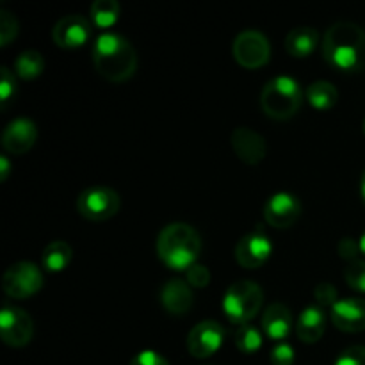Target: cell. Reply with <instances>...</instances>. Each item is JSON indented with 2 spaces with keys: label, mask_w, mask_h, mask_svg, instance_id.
<instances>
[{
  "label": "cell",
  "mask_w": 365,
  "mask_h": 365,
  "mask_svg": "<svg viewBox=\"0 0 365 365\" xmlns=\"http://www.w3.org/2000/svg\"><path fill=\"white\" fill-rule=\"evenodd\" d=\"M331 323L342 331L356 334L365 330V299L344 298L339 299L330 309Z\"/></svg>",
  "instance_id": "obj_16"
},
{
  "label": "cell",
  "mask_w": 365,
  "mask_h": 365,
  "mask_svg": "<svg viewBox=\"0 0 365 365\" xmlns=\"http://www.w3.org/2000/svg\"><path fill=\"white\" fill-rule=\"evenodd\" d=\"M73 259V248L66 241H52L41 253V266L48 273H61Z\"/></svg>",
  "instance_id": "obj_21"
},
{
  "label": "cell",
  "mask_w": 365,
  "mask_h": 365,
  "mask_svg": "<svg viewBox=\"0 0 365 365\" xmlns=\"http://www.w3.org/2000/svg\"><path fill=\"white\" fill-rule=\"evenodd\" d=\"M271 253H273V242L262 227H257L255 230L242 235L235 246V259L239 266L246 269H257L264 266L269 260Z\"/></svg>",
  "instance_id": "obj_10"
},
{
  "label": "cell",
  "mask_w": 365,
  "mask_h": 365,
  "mask_svg": "<svg viewBox=\"0 0 365 365\" xmlns=\"http://www.w3.org/2000/svg\"><path fill=\"white\" fill-rule=\"evenodd\" d=\"M314 298H316L317 302V307H334L335 303L339 302L337 299V289L334 287V284H327V282H323V284L316 285V289H314Z\"/></svg>",
  "instance_id": "obj_28"
},
{
  "label": "cell",
  "mask_w": 365,
  "mask_h": 365,
  "mask_svg": "<svg viewBox=\"0 0 365 365\" xmlns=\"http://www.w3.org/2000/svg\"><path fill=\"white\" fill-rule=\"evenodd\" d=\"M43 273L36 264L21 262L13 264L2 277V289L9 298L25 299L34 296L43 287Z\"/></svg>",
  "instance_id": "obj_7"
},
{
  "label": "cell",
  "mask_w": 365,
  "mask_h": 365,
  "mask_svg": "<svg viewBox=\"0 0 365 365\" xmlns=\"http://www.w3.org/2000/svg\"><path fill=\"white\" fill-rule=\"evenodd\" d=\"M93 63L106 81L120 84L138 70V53L132 43L121 34L102 32L93 45Z\"/></svg>",
  "instance_id": "obj_2"
},
{
  "label": "cell",
  "mask_w": 365,
  "mask_h": 365,
  "mask_svg": "<svg viewBox=\"0 0 365 365\" xmlns=\"http://www.w3.org/2000/svg\"><path fill=\"white\" fill-rule=\"evenodd\" d=\"M324 327H327V314L321 307L312 305L307 307L296 323V334H298L299 341L305 344H316L324 334Z\"/></svg>",
  "instance_id": "obj_19"
},
{
  "label": "cell",
  "mask_w": 365,
  "mask_h": 365,
  "mask_svg": "<svg viewBox=\"0 0 365 365\" xmlns=\"http://www.w3.org/2000/svg\"><path fill=\"white\" fill-rule=\"evenodd\" d=\"M292 328V314L284 303H271L262 316V330L271 341L282 342L289 337Z\"/></svg>",
  "instance_id": "obj_18"
},
{
  "label": "cell",
  "mask_w": 365,
  "mask_h": 365,
  "mask_svg": "<svg viewBox=\"0 0 365 365\" xmlns=\"http://www.w3.org/2000/svg\"><path fill=\"white\" fill-rule=\"evenodd\" d=\"M346 284L359 292H365V260L356 259L348 264L344 271Z\"/></svg>",
  "instance_id": "obj_26"
},
{
  "label": "cell",
  "mask_w": 365,
  "mask_h": 365,
  "mask_svg": "<svg viewBox=\"0 0 365 365\" xmlns=\"http://www.w3.org/2000/svg\"><path fill=\"white\" fill-rule=\"evenodd\" d=\"M225 341V328L217 321H202L187 335V349L195 359H209Z\"/></svg>",
  "instance_id": "obj_12"
},
{
  "label": "cell",
  "mask_w": 365,
  "mask_h": 365,
  "mask_svg": "<svg viewBox=\"0 0 365 365\" xmlns=\"http://www.w3.org/2000/svg\"><path fill=\"white\" fill-rule=\"evenodd\" d=\"M120 4L116 0H96L91 6V21L98 29H110L120 20Z\"/></svg>",
  "instance_id": "obj_24"
},
{
  "label": "cell",
  "mask_w": 365,
  "mask_h": 365,
  "mask_svg": "<svg viewBox=\"0 0 365 365\" xmlns=\"http://www.w3.org/2000/svg\"><path fill=\"white\" fill-rule=\"evenodd\" d=\"M36 139H38V128H36L34 121L29 118H16V120L9 121L2 132L4 150L13 155L27 153L36 145Z\"/></svg>",
  "instance_id": "obj_15"
},
{
  "label": "cell",
  "mask_w": 365,
  "mask_h": 365,
  "mask_svg": "<svg viewBox=\"0 0 365 365\" xmlns=\"http://www.w3.org/2000/svg\"><path fill=\"white\" fill-rule=\"evenodd\" d=\"M339 253H341L342 259L353 262V260L359 259V242H355L353 239H344V241H341V245H339Z\"/></svg>",
  "instance_id": "obj_34"
},
{
  "label": "cell",
  "mask_w": 365,
  "mask_h": 365,
  "mask_svg": "<svg viewBox=\"0 0 365 365\" xmlns=\"http://www.w3.org/2000/svg\"><path fill=\"white\" fill-rule=\"evenodd\" d=\"M299 216H302V202L291 192H277L267 200L264 207L266 223L278 230L292 227Z\"/></svg>",
  "instance_id": "obj_11"
},
{
  "label": "cell",
  "mask_w": 365,
  "mask_h": 365,
  "mask_svg": "<svg viewBox=\"0 0 365 365\" xmlns=\"http://www.w3.org/2000/svg\"><path fill=\"white\" fill-rule=\"evenodd\" d=\"M319 34L312 27H296L285 38V50L296 59H305L316 50Z\"/></svg>",
  "instance_id": "obj_20"
},
{
  "label": "cell",
  "mask_w": 365,
  "mask_h": 365,
  "mask_svg": "<svg viewBox=\"0 0 365 365\" xmlns=\"http://www.w3.org/2000/svg\"><path fill=\"white\" fill-rule=\"evenodd\" d=\"M202 253V237L187 223L166 225L157 237V255L171 271H187Z\"/></svg>",
  "instance_id": "obj_3"
},
{
  "label": "cell",
  "mask_w": 365,
  "mask_h": 365,
  "mask_svg": "<svg viewBox=\"0 0 365 365\" xmlns=\"http://www.w3.org/2000/svg\"><path fill=\"white\" fill-rule=\"evenodd\" d=\"M305 96L314 109L328 110L337 103L339 91L331 82L317 81V82H312V84L307 88Z\"/></svg>",
  "instance_id": "obj_22"
},
{
  "label": "cell",
  "mask_w": 365,
  "mask_h": 365,
  "mask_svg": "<svg viewBox=\"0 0 365 365\" xmlns=\"http://www.w3.org/2000/svg\"><path fill=\"white\" fill-rule=\"evenodd\" d=\"M18 36V20L7 9L0 11V45L7 46Z\"/></svg>",
  "instance_id": "obj_27"
},
{
  "label": "cell",
  "mask_w": 365,
  "mask_h": 365,
  "mask_svg": "<svg viewBox=\"0 0 365 365\" xmlns=\"http://www.w3.org/2000/svg\"><path fill=\"white\" fill-rule=\"evenodd\" d=\"M130 365H170V364H168V360L164 359L160 353L152 351V349H146V351L138 353V355L130 360Z\"/></svg>",
  "instance_id": "obj_33"
},
{
  "label": "cell",
  "mask_w": 365,
  "mask_h": 365,
  "mask_svg": "<svg viewBox=\"0 0 365 365\" xmlns=\"http://www.w3.org/2000/svg\"><path fill=\"white\" fill-rule=\"evenodd\" d=\"M195 296H192L191 285L184 280H168L160 289V303L171 316H184L191 310Z\"/></svg>",
  "instance_id": "obj_17"
},
{
  "label": "cell",
  "mask_w": 365,
  "mask_h": 365,
  "mask_svg": "<svg viewBox=\"0 0 365 365\" xmlns=\"http://www.w3.org/2000/svg\"><path fill=\"white\" fill-rule=\"evenodd\" d=\"M0 335L9 348H25L34 335V323L24 309L6 305L0 310Z\"/></svg>",
  "instance_id": "obj_9"
},
{
  "label": "cell",
  "mask_w": 365,
  "mask_h": 365,
  "mask_svg": "<svg viewBox=\"0 0 365 365\" xmlns=\"http://www.w3.org/2000/svg\"><path fill=\"white\" fill-rule=\"evenodd\" d=\"M185 278H187V284L191 285V287L203 289V287H207V285H209L210 273H209V269H207L205 266H202V264H195L191 269H187V274H185Z\"/></svg>",
  "instance_id": "obj_30"
},
{
  "label": "cell",
  "mask_w": 365,
  "mask_h": 365,
  "mask_svg": "<svg viewBox=\"0 0 365 365\" xmlns=\"http://www.w3.org/2000/svg\"><path fill=\"white\" fill-rule=\"evenodd\" d=\"M303 102L302 84L289 75L271 78L260 95V107L269 118L277 121L291 120Z\"/></svg>",
  "instance_id": "obj_4"
},
{
  "label": "cell",
  "mask_w": 365,
  "mask_h": 365,
  "mask_svg": "<svg viewBox=\"0 0 365 365\" xmlns=\"http://www.w3.org/2000/svg\"><path fill=\"white\" fill-rule=\"evenodd\" d=\"M359 248H360V253L365 257V232L362 234V237H360L359 241Z\"/></svg>",
  "instance_id": "obj_36"
},
{
  "label": "cell",
  "mask_w": 365,
  "mask_h": 365,
  "mask_svg": "<svg viewBox=\"0 0 365 365\" xmlns=\"http://www.w3.org/2000/svg\"><path fill=\"white\" fill-rule=\"evenodd\" d=\"M43 70H45V59L38 50H25L14 61V73L24 81L39 77Z\"/></svg>",
  "instance_id": "obj_23"
},
{
  "label": "cell",
  "mask_w": 365,
  "mask_h": 365,
  "mask_svg": "<svg viewBox=\"0 0 365 365\" xmlns=\"http://www.w3.org/2000/svg\"><path fill=\"white\" fill-rule=\"evenodd\" d=\"M121 200L114 189L107 185H93L84 189L77 198V210L89 221H107L120 212Z\"/></svg>",
  "instance_id": "obj_6"
},
{
  "label": "cell",
  "mask_w": 365,
  "mask_h": 365,
  "mask_svg": "<svg viewBox=\"0 0 365 365\" xmlns=\"http://www.w3.org/2000/svg\"><path fill=\"white\" fill-rule=\"evenodd\" d=\"M360 192H362V198H364V202H365V171H364V175H362V182H360Z\"/></svg>",
  "instance_id": "obj_37"
},
{
  "label": "cell",
  "mask_w": 365,
  "mask_h": 365,
  "mask_svg": "<svg viewBox=\"0 0 365 365\" xmlns=\"http://www.w3.org/2000/svg\"><path fill=\"white\" fill-rule=\"evenodd\" d=\"M234 339L239 351L246 353V355H252V353L259 351L262 348V334L255 327H252V324H242V327H239Z\"/></svg>",
  "instance_id": "obj_25"
},
{
  "label": "cell",
  "mask_w": 365,
  "mask_h": 365,
  "mask_svg": "<svg viewBox=\"0 0 365 365\" xmlns=\"http://www.w3.org/2000/svg\"><path fill=\"white\" fill-rule=\"evenodd\" d=\"M335 365H365V348L364 346H351L339 355Z\"/></svg>",
  "instance_id": "obj_31"
},
{
  "label": "cell",
  "mask_w": 365,
  "mask_h": 365,
  "mask_svg": "<svg viewBox=\"0 0 365 365\" xmlns=\"http://www.w3.org/2000/svg\"><path fill=\"white\" fill-rule=\"evenodd\" d=\"M234 57L242 68L255 70V68L267 64L271 57V45L266 36L255 29L239 32L237 38L234 39Z\"/></svg>",
  "instance_id": "obj_8"
},
{
  "label": "cell",
  "mask_w": 365,
  "mask_h": 365,
  "mask_svg": "<svg viewBox=\"0 0 365 365\" xmlns=\"http://www.w3.org/2000/svg\"><path fill=\"white\" fill-rule=\"evenodd\" d=\"M2 78H0V102L2 106H6L11 100V96L16 91V82H14V75L11 73L9 68L4 66L2 70Z\"/></svg>",
  "instance_id": "obj_32"
},
{
  "label": "cell",
  "mask_w": 365,
  "mask_h": 365,
  "mask_svg": "<svg viewBox=\"0 0 365 365\" xmlns=\"http://www.w3.org/2000/svg\"><path fill=\"white\" fill-rule=\"evenodd\" d=\"M232 148L235 155L248 166H257L267 153V143L259 132L250 127H237L232 132Z\"/></svg>",
  "instance_id": "obj_14"
},
{
  "label": "cell",
  "mask_w": 365,
  "mask_h": 365,
  "mask_svg": "<svg viewBox=\"0 0 365 365\" xmlns=\"http://www.w3.org/2000/svg\"><path fill=\"white\" fill-rule=\"evenodd\" d=\"M91 36V21L82 14H66L52 29V39L61 48H78Z\"/></svg>",
  "instance_id": "obj_13"
},
{
  "label": "cell",
  "mask_w": 365,
  "mask_h": 365,
  "mask_svg": "<svg viewBox=\"0 0 365 365\" xmlns=\"http://www.w3.org/2000/svg\"><path fill=\"white\" fill-rule=\"evenodd\" d=\"M362 128H364V134H365V120H364V125H362Z\"/></svg>",
  "instance_id": "obj_38"
},
{
  "label": "cell",
  "mask_w": 365,
  "mask_h": 365,
  "mask_svg": "<svg viewBox=\"0 0 365 365\" xmlns=\"http://www.w3.org/2000/svg\"><path fill=\"white\" fill-rule=\"evenodd\" d=\"M323 57L334 70L359 73L365 70V29L353 21H337L323 38Z\"/></svg>",
  "instance_id": "obj_1"
},
{
  "label": "cell",
  "mask_w": 365,
  "mask_h": 365,
  "mask_svg": "<svg viewBox=\"0 0 365 365\" xmlns=\"http://www.w3.org/2000/svg\"><path fill=\"white\" fill-rule=\"evenodd\" d=\"M11 173V163L7 155H0V180L6 182Z\"/></svg>",
  "instance_id": "obj_35"
},
{
  "label": "cell",
  "mask_w": 365,
  "mask_h": 365,
  "mask_svg": "<svg viewBox=\"0 0 365 365\" xmlns=\"http://www.w3.org/2000/svg\"><path fill=\"white\" fill-rule=\"evenodd\" d=\"M264 292L259 284L252 280H239L227 289L223 298V312L228 321L237 327L248 324L260 312Z\"/></svg>",
  "instance_id": "obj_5"
},
{
  "label": "cell",
  "mask_w": 365,
  "mask_h": 365,
  "mask_svg": "<svg viewBox=\"0 0 365 365\" xmlns=\"http://www.w3.org/2000/svg\"><path fill=\"white\" fill-rule=\"evenodd\" d=\"M269 360L273 365H292V362H294V349L287 342H278L271 349Z\"/></svg>",
  "instance_id": "obj_29"
}]
</instances>
